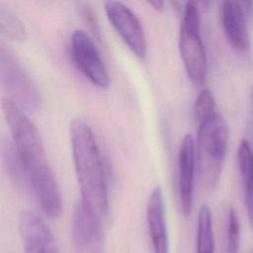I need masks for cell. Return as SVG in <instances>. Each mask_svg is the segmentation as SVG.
<instances>
[{
  "instance_id": "obj_1",
  "label": "cell",
  "mask_w": 253,
  "mask_h": 253,
  "mask_svg": "<svg viewBox=\"0 0 253 253\" xmlns=\"http://www.w3.org/2000/svg\"><path fill=\"white\" fill-rule=\"evenodd\" d=\"M2 110L30 189L47 216H60L61 193L37 126L10 98L2 99Z\"/></svg>"
},
{
  "instance_id": "obj_2",
  "label": "cell",
  "mask_w": 253,
  "mask_h": 253,
  "mask_svg": "<svg viewBox=\"0 0 253 253\" xmlns=\"http://www.w3.org/2000/svg\"><path fill=\"white\" fill-rule=\"evenodd\" d=\"M69 135L81 204L95 216L104 218L109 211L107 172L100 148L89 125L75 118Z\"/></svg>"
},
{
  "instance_id": "obj_3",
  "label": "cell",
  "mask_w": 253,
  "mask_h": 253,
  "mask_svg": "<svg viewBox=\"0 0 253 253\" xmlns=\"http://www.w3.org/2000/svg\"><path fill=\"white\" fill-rule=\"evenodd\" d=\"M228 127L217 112L198 125L196 157L200 179L208 189L218 184L228 145Z\"/></svg>"
},
{
  "instance_id": "obj_4",
  "label": "cell",
  "mask_w": 253,
  "mask_h": 253,
  "mask_svg": "<svg viewBox=\"0 0 253 253\" xmlns=\"http://www.w3.org/2000/svg\"><path fill=\"white\" fill-rule=\"evenodd\" d=\"M179 51L191 83L203 87L207 80L208 61L201 37V18L194 0H188L185 6L179 33Z\"/></svg>"
},
{
  "instance_id": "obj_5",
  "label": "cell",
  "mask_w": 253,
  "mask_h": 253,
  "mask_svg": "<svg viewBox=\"0 0 253 253\" xmlns=\"http://www.w3.org/2000/svg\"><path fill=\"white\" fill-rule=\"evenodd\" d=\"M71 55L77 69L95 86L106 89L110 77L101 54L89 35L82 31L73 32L70 40Z\"/></svg>"
},
{
  "instance_id": "obj_6",
  "label": "cell",
  "mask_w": 253,
  "mask_h": 253,
  "mask_svg": "<svg viewBox=\"0 0 253 253\" xmlns=\"http://www.w3.org/2000/svg\"><path fill=\"white\" fill-rule=\"evenodd\" d=\"M104 9L107 18L128 49L137 57L146 54L143 28L135 14L119 0H106Z\"/></svg>"
},
{
  "instance_id": "obj_7",
  "label": "cell",
  "mask_w": 253,
  "mask_h": 253,
  "mask_svg": "<svg viewBox=\"0 0 253 253\" xmlns=\"http://www.w3.org/2000/svg\"><path fill=\"white\" fill-rule=\"evenodd\" d=\"M19 231L25 253H60L50 228L33 211L21 212Z\"/></svg>"
},
{
  "instance_id": "obj_8",
  "label": "cell",
  "mask_w": 253,
  "mask_h": 253,
  "mask_svg": "<svg viewBox=\"0 0 253 253\" xmlns=\"http://www.w3.org/2000/svg\"><path fill=\"white\" fill-rule=\"evenodd\" d=\"M196 164V143L192 134L187 133L181 141L178 155V192L181 211L186 217L192 211Z\"/></svg>"
},
{
  "instance_id": "obj_9",
  "label": "cell",
  "mask_w": 253,
  "mask_h": 253,
  "mask_svg": "<svg viewBox=\"0 0 253 253\" xmlns=\"http://www.w3.org/2000/svg\"><path fill=\"white\" fill-rule=\"evenodd\" d=\"M146 220L153 253H169L164 196L160 185H157L149 195L146 205Z\"/></svg>"
},
{
  "instance_id": "obj_10",
  "label": "cell",
  "mask_w": 253,
  "mask_h": 253,
  "mask_svg": "<svg viewBox=\"0 0 253 253\" xmlns=\"http://www.w3.org/2000/svg\"><path fill=\"white\" fill-rule=\"evenodd\" d=\"M220 18L231 46L237 51H245L249 45V37L241 0H221Z\"/></svg>"
},
{
  "instance_id": "obj_11",
  "label": "cell",
  "mask_w": 253,
  "mask_h": 253,
  "mask_svg": "<svg viewBox=\"0 0 253 253\" xmlns=\"http://www.w3.org/2000/svg\"><path fill=\"white\" fill-rule=\"evenodd\" d=\"M2 78L8 92L13 97L12 100L21 108L29 111L39 108L41 99L37 89L17 65L2 67Z\"/></svg>"
},
{
  "instance_id": "obj_12",
  "label": "cell",
  "mask_w": 253,
  "mask_h": 253,
  "mask_svg": "<svg viewBox=\"0 0 253 253\" xmlns=\"http://www.w3.org/2000/svg\"><path fill=\"white\" fill-rule=\"evenodd\" d=\"M237 161L243 183L247 215L253 226V150L245 138L241 139L238 145Z\"/></svg>"
},
{
  "instance_id": "obj_13",
  "label": "cell",
  "mask_w": 253,
  "mask_h": 253,
  "mask_svg": "<svg viewBox=\"0 0 253 253\" xmlns=\"http://www.w3.org/2000/svg\"><path fill=\"white\" fill-rule=\"evenodd\" d=\"M196 253H214L212 217L211 209L207 205H203L199 211Z\"/></svg>"
},
{
  "instance_id": "obj_14",
  "label": "cell",
  "mask_w": 253,
  "mask_h": 253,
  "mask_svg": "<svg viewBox=\"0 0 253 253\" xmlns=\"http://www.w3.org/2000/svg\"><path fill=\"white\" fill-rule=\"evenodd\" d=\"M1 154H2L3 164L8 172V175L15 182V184L20 186L26 184L27 187L30 188L25 170L18 156V153L16 151L13 141L12 142L9 140L2 141Z\"/></svg>"
},
{
  "instance_id": "obj_15",
  "label": "cell",
  "mask_w": 253,
  "mask_h": 253,
  "mask_svg": "<svg viewBox=\"0 0 253 253\" xmlns=\"http://www.w3.org/2000/svg\"><path fill=\"white\" fill-rule=\"evenodd\" d=\"M215 112V102L211 92L207 88L202 89L197 96L193 107L195 122L197 123V125H199L200 123L213 115Z\"/></svg>"
},
{
  "instance_id": "obj_16",
  "label": "cell",
  "mask_w": 253,
  "mask_h": 253,
  "mask_svg": "<svg viewBox=\"0 0 253 253\" xmlns=\"http://www.w3.org/2000/svg\"><path fill=\"white\" fill-rule=\"evenodd\" d=\"M240 245V223L233 207H230L227 214L225 253H238Z\"/></svg>"
},
{
  "instance_id": "obj_17",
  "label": "cell",
  "mask_w": 253,
  "mask_h": 253,
  "mask_svg": "<svg viewBox=\"0 0 253 253\" xmlns=\"http://www.w3.org/2000/svg\"><path fill=\"white\" fill-rule=\"evenodd\" d=\"M1 31L14 41H25L26 39L25 27L19 19L9 11H1Z\"/></svg>"
},
{
  "instance_id": "obj_18",
  "label": "cell",
  "mask_w": 253,
  "mask_h": 253,
  "mask_svg": "<svg viewBox=\"0 0 253 253\" xmlns=\"http://www.w3.org/2000/svg\"><path fill=\"white\" fill-rule=\"evenodd\" d=\"M77 253H102V243L86 244L76 247Z\"/></svg>"
},
{
  "instance_id": "obj_19",
  "label": "cell",
  "mask_w": 253,
  "mask_h": 253,
  "mask_svg": "<svg viewBox=\"0 0 253 253\" xmlns=\"http://www.w3.org/2000/svg\"><path fill=\"white\" fill-rule=\"evenodd\" d=\"M155 10H162L164 7V0H146Z\"/></svg>"
},
{
  "instance_id": "obj_20",
  "label": "cell",
  "mask_w": 253,
  "mask_h": 253,
  "mask_svg": "<svg viewBox=\"0 0 253 253\" xmlns=\"http://www.w3.org/2000/svg\"><path fill=\"white\" fill-rule=\"evenodd\" d=\"M242 4L244 5V7L246 8V10L251 11L253 8V0H241Z\"/></svg>"
}]
</instances>
